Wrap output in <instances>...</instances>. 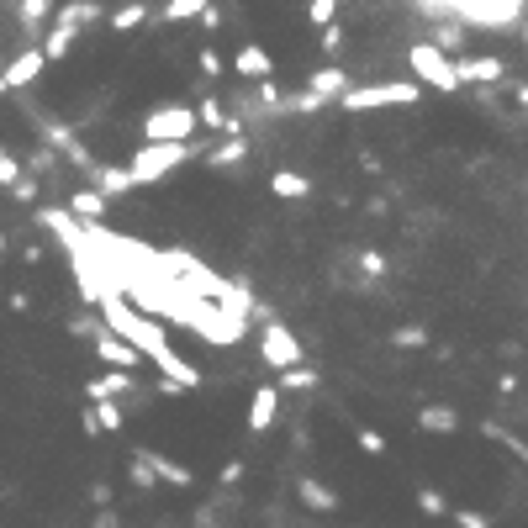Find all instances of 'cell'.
<instances>
[{"label": "cell", "mask_w": 528, "mask_h": 528, "mask_svg": "<svg viewBox=\"0 0 528 528\" xmlns=\"http://www.w3.org/2000/svg\"><path fill=\"white\" fill-rule=\"evenodd\" d=\"M96 312H101V323H106L111 333H117V338H127L132 349H143V360H154L159 349H169L164 323H159V317H148V312H138L122 291H106Z\"/></svg>", "instance_id": "1"}, {"label": "cell", "mask_w": 528, "mask_h": 528, "mask_svg": "<svg viewBox=\"0 0 528 528\" xmlns=\"http://www.w3.org/2000/svg\"><path fill=\"white\" fill-rule=\"evenodd\" d=\"M191 159H196L191 143H143V148H132L127 169H132V185H138V191H148V185L169 180L180 164H191Z\"/></svg>", "instance_id": "2"}, {"label": "cell", "mask_w": 528, "mask_h": 528, "mask_svg": "<svg viewBox=\"0 0 528 528\" xmlns=\"http://www.w3.org/2000/svg\"><path fill=\"white\" fill-rule=\"evenodd\" d=\"M423 85L418 80H375V85H349L344 90V111H386V106H418Z\"/></svg>", "instance_id": "3"}, {"label": "cell", "mask_w": 528, "mask_h": 528, "mask_svg": "<svg viewBox=\"0 0 528 528\" xmlns=\"http://www.w3.org/2000/svg\"><path fill=\"white\" fill-rule=\"evenodd\" d=\"M196 132H201L196 106L185 101H164L143 117V143H196Z\"/></svg>", "instance_id": "4"}, {"label": "cell", "mask_w": 528, "mask_h": 528, "mask_svg": "<svg viewBox=\"0 0 528 528\" xmlns=\"http://www.w3.org/2000/svg\"><path fill=\"white\" fill-rule=\"evenodd\" d=\"M407 69H412V80H418L423 90H460V69H455V59L449 53H439L433 43H412L407 48Z\"/></svg>", "instance_id": "5"}, {"label": "cell", "mask_w": 528, "mask_h": 528, "mask_svg": "<svg viewBox=\"0 0 528 528\" xmlns=\"http://www.w3.org/2000/svg\"><path fill=\"white\" fill-rule=\"evenodd\" d=\"M259 354H264V365H270L275 375L307 365V349H301V338H296L286 323H280V317H264V323H259Z\"/></svg>", "instance_id": "6"}, {"label": "cell", "mask_w": 528, "mask_h": 528, "mask_svg": "<svg viewBox=\"0 0 528 528\" xmlns=\"http://www.w3.org/2000/svg\"><path fill=\"white\" fill-rule=\"evenodd\" d=\"M138 391H143L138 370H101L96 381H85L90 402H122V396H138Z\"/></svg>", "instance_id": "7"}, {"label": "cell", "mask_w": 528, "mask_h": 528, "mask_svg": "<svg viewBox=\"0 0 528 528\" xmlns=\"http://www.w3.org/2000/svg\"><path fill=\"white\" fill-rule=\"evenodd\" d=\"M349 85H354V80H349V69H344V64H323V69H317L312 80H307V96H312L317 106H338Z\"/></svg>", "instance_id": "8"}, {"label": "cell", "mask_w": 528, "mask_h": 528, "mask_svg": "<svg viewBox=\"0 0 528 528\" xmlns=\"http://www.w3.org/2000/svg\"><path fill=\"white\" fill-rule=\"evenodd\" d=\"M96 360H101L106 370H138V365H143V349H132L127 338H117L111 328H101V333H96Z\"/></svg>", "instance_id": "9"}, {"label": "cell", "mask_w": 528, "mask_h": 528, "mask_svg": "<svg viewBox=\"0 0 528 528\" xmlns=\"http://www.w3.org/2000/svg\"><path fill=\"white\" fill-rule=\"evenodd\" d=\"M460 69V85H502L507 80V64L497 53H470V59H455Z\"/></svg>", "instance_id": "10"}, {"label": "cell", "mask_w": 528, "mask_h": 528, "mask_svg": "<svg viewBox=\"0 0 528 528\" xmlns=\"http://www.w3.org/2000/svg\"><path fill=\"white\" fill-rule=\"evenodd\" d=\"M280 402H286V396H280V386H259L254 396H249V433L259 439V433H270L275 428V418H280Z\"/></svg>", "instance_id": "11"}, {"label": "cell", "mask_w": 528, "mask_h": 528, "mask_svg": "<svg viewBox=\"0 0 528 528\" xmlns=\"http://www.w3.org/2000/svg\"><path fill=\"white\" fill-rule=\"evenodd\" d=\"M85 175H90V191H101L106 201H111V196L138 191V185H132V169H127V164H90Z\"/></svg>", "instance_id": "12"}, {"label": "cell", "mask_w": 528, "mask_h": 528, "mask_svg": "<svg viewBox=\"0 0 528 528\" xmlns=\"http://www.w3.org/2000/svg\"><path fill=\"white\" fill-rule=\"evenodd\" d=\"M148 365H154V370L164 375V381L185 386V391H196V386H201V370H196L191 360H185V354H175V349H159V354H154V360H148Z\"/></svg>", "instance_id": "13"}, {"label": "cell", "mask_w": 528, "mask_h": 528, "mask_svg": "<svg viewBox=\"0 0 528 528\" xmlns=\"http://www.w3.org/2000/svg\"><path fill=\"white\" fill-rule=\"evenodd\" d=\"M233 74H238V80H254V85H264V80L275 74V59H270V53H264L259 43H243V48L233 53Z\"/></svg>", "instance_id": "14"}, {"label": "cell", "mask_w": 528, "mask_h": 528, "mask_svg": "<svg viewBox=\"0 0 528 528\" xmlns=\"http://www.w3.org/2000/svg\"><path fill=\"white\" fill-rule=\"evenodd\" d=\"M43 69H48L43 48H22V53H16V59L6 64V85H11V90H27V85H32Z\"/></svg>", "instance_id": "15"}, {"label": "cell", "mask_w": 528, "mask_h": 528, "mask_svg": "<svg viewBox=\"0 0 528 528\" xmlns=\"http://www.w3.org/2000/svg\"><path fill=\"white\" fill-rule=\"evenodd\" d=\"M53 22H64V27H74V32H85V27L106 22V11L96 6V0H64V6L53 11Z\"/></svg>", "instance_id": "16"}, {"label": "cell", "mask_w": 528, "mask_h": 528, "mask_svg": "<svg viewBox=\"0 0 528 528\" xmlns=\"http://www.w3.org/2000/svg\"><path fill=\"white\" fill-rule=\"evenodd\" d=\"M270 191H275V201H307V196H312V180L296 175V169H275V175H270Z\"/></svg>", "instance_id": "17"}, {"label": "cell", "mask_w": 528, "mask_h": 528, "mask_svg": "<svg viewBox=\"0 0 528 528\" xmlns=\"http://www.w3.org/2000/svg\"><path fill=\"white\" fill-rule=\"evenodd\" d=\"M296 497H301V507H312V513H333V507H338V492H333V486H323L317 476L301 481V486H296Z\"/></svg>", "instance_id": "18"}, {"label": "cell", "mask_w": 528, "mask_h": 528, "mask_svg": "<svg viewBox=\"0 0 528 528\" xmlns=\"http://www.w3.org/2000/svg\"><path fill=\"white\" fill-rule=\"evenodd\" d=\"M243 159H249V138H243V132H228V143H217L212 154H206V164H212V169H233Z\"/></svg>", "instance_id": "19"}, {"label": "cell", "mask_w": 528, "mask_h": 528, "mask_svg": "<svg viewBox=\"0 0 528 528\" xmlns=\"http://www.w3.org/2000/svg\"><path fill=\"white\" fill-rule=\"evenodd\" d=\"M148 16H154V11H148V0H127V6H117V11L106 16V27L111 32H138Z\"/></svg>", "instance_id": "20"}, {"label": "cell", "mask_w": 528, "mask_h": 528, "mask_svg": "<svg viewBox=\"0 0 528 528\" xmlns=\"http://www.w3.org/2000/svg\"><path fill=\"white\" fill-rule=\"evenodd\" d=\"M64 206H69L80 222H101V217H106V196H101V191H69Z\"/></svg>", "instance_id": "21"}, {"label": "cell", "mask_w": 528, "mask_h": 528, "mask_svg": "<svg viewBox=\"0 0 528 528\" xmlns=\"http://www.w3.org/2000/svg\"><path fill=\"white\" fill-rule=\"evenodd\" d=\"M196 122H201V127H217V132H243V122H238V117H228V111H222V101H217V96L196 101Z\"/></svg>", "instance_id": "22"}, {"label": "cell", "mask_w": 528, "mask_h": 528, "mask_svg": "<svg viewBox=\"0 0 528 528\" xmlns=\"http://www.w3.org/2000/svg\"><path fill=\"white\" fill-rule=\"evenodd\" d=\"M74 37H80L74 27H64V22H48V37H43V43H37V48H43V59H48V64H59L64 53L74 48Z\"/></svg>", "instance_id": "23"}, {"label": "cell", "mask_w": 528, "mask_h": 528, "mask_svg": "<svg viewBox=\"0 0 528 528\" xmlns=\"http://www.w3.org/2000/svg\"><path fill=\"white\" fill-rule=\"evenodd\" d=\"M16 22L22 32H43L53 22V0H16Z\"/></svg>", "instance_id": "24"}, {"label": "cell", "mask_w": 528, "mask_h": 528, "mask_svg": "<svg viewBox=\"0 0 528 528\" xmlns=\"http://www.w3.org/2000/svg\"><path fill=\"white\" fill-rule=\"evenodd\" d=\"M418 428H428V433H455V428H460V412H455V407L428 402V407L418 412Z\"/></svg>", "instance_id": "25"}, {"label": "cell", "mask_w": 528, "mask_h": 528, "mask_svg": "<svg viewBox=\"0 0 528 528\" xmlns=\"http://www.w3.org/2000/svg\"><path fill=\"white\" fill-rule=\"evenodd\" d=\"M148 465H154V476H159L164 486H196V481H191V470L175 465L169 455H159V449H148Z\"/></svg>", "instance_id": "26"}, {"label": "cell", "mask_w": 528, "mask_h": 528, "mask_svg": "<svg viewBox=\"0 0 528 528\" xmlns=\"http://www.w3.org/2000/svg\"><path fill=\"white\" fill-rule=\"evenodd\" d=\"M212 6V0H164V22H201V11Z\"/></svg>", "instance_id": "27"}, {"label": "cell", "mask_w": 528, "mask_h": 528, "mask_svg": "<svg viewBox=\"0 0 528 528\" xmlns=\"http://www.w3.org/2000/svg\"><path fill=\"white\" fill-rule=\"evenodd\" d=\"M280 396H291V391H312L317 386V370L312 365H296V370H280Z\"/></svg>", "instance_id": "28"}, {"label": "cell", "mask_w": 528, "mask_h": 528, "mask_svg": "<svg viewBox=\"0 0 528 528\" xmlns=\"http://www.w3.org/2000/svg\"><path fill=\"white\" fill-rule=\"evenodd\" d=\"M460 43H465V27H455V22H444V16H439V27H433V48L455 59V53H460Z\"/></svg>", "instance_id": "29"}, {"label": "cell", "mask_w": 528, "mask_h": 528, "mask_svg": "<svg viewBox=\"0 0 528 528\" xmlns=\"http://www.w3.org/2000/svg\"><path fill=\"white\" fill-rule=\"evenodd\" d=\"M132 486H138V492H154V486H159L154 465H148V449H138V455H132Z\"/></svg>", "instance_id": "30"}, {"label": "cell", "mask_w": 528, "mask_h": 528, "mask_svg": "<svg viewBox=\"0 0 528 528\" xmlns=\"http://www.w3.org/2000/svg\"><path fill=\"white\" fill-rule=\"evenodd\" d=\"M90 412H96V423H101V433H122V407L117 402H90Z\"/></svg>", "instance_id": "31"}, {"label": "cell", "mask_w": 528, "mask_h": 528, "mask_svg": "<svg viewBox=\"0 0 528 528\" xmlns=\"http://www.w3.org/2000/svg\"><path fill=\"white\" fill-rule=\"evenodd\" d=\"M418 507H423L428 518H444V513H455V507L444 502V492H439V486H418Z\"/></svg>", "instance_id": "32"}, {"label": "cell", "mask_w": 528, "mask_h": 528, "mask_svg": "<svg viewBox=\"0 0 528 528\" xmlns=\"http://www.w3.org/2000/svg\"><path fill=\"white\" fill-rule=\"evenodd\" d=\"M307 16H312V27H317V32L333 27V22H338V0H307Z\"/></svg>", "instance_id": "33"}, {"label": "cell", "mask_w": 528, "mask_h": 528, "mask_svg": "<svg viewBox=\"0 0 528 528\" xmlns=\"http://www.w3.org/2000/svg\"><path fill=\"white\" fill-rule=\"evenodd\" d=\"M391 344H396V349H423V344H428V328H396Z\"/></svg>", "instance_id": "34"}, {"label": "cell", "mask_w": 528, "mask_h": 528, "mask_svg": "<svg viewBox=\"0 0 528 528\" xmlns=\"http://www.w3.org/2000/svg\"><path fill=\"white\" fill-rule=\"evenodd\" d=\"M196 69H201V80H217V74L228 69V64L217 59V48H201V53H196Z\"/></svg>", "instance_id": "35"}, {"label": "cell", "mask_w": 528, "mask_h": 528, "mask_svg": "<svg viewBox=\"0 0 528 528\" xmlns=\"http://www.w3.org/2000/svg\"><path fill=\"white\" fill-rule=\"evenodd\" d=\"M449 518H455L460 528H492V518H486V513H476V507H455Z\"/></svg>", "instance_id": "36"}, {"label": "cell", "mask_w": 528, "mask_h": 528, "mask_svg": "<svg viewBox=\"0 0 528 528\" xmlns=\"http://www.w3.org/2000/svg\"><path fill=\"white\" fill-rule=\"evenodd\" d=\"M11 196H16V201H22V206H32V201H37V180H32V175H16V185H11Z\"/></svg>", "instance_id": "37"}, {"label": "cell", "mask_w": 528, "mask_h": 528, "mask_svg": "<svg viewBox=\"0 0 528 528\" xmlns=\"http://www.w3.org/2000/svg\"><path fill=\"white\" fill-rule=\"evenodd\" d=\"M360 449H365V455L375 460V455H386V439H381V433H375V428H360Z\"/></svg>", "instance_id": "38"}, {"label": "cell", "mask_w": 528, "mask_h": 528, "mask_svg": "<svg viewBox=\"0 0 528 528\" xmlns=\"http://www.w3.org/2000/svg\"><path fill=\"white\" fill-rule=\"evenodd\" d=\"M360 270H365L370 280H381V275H386V259L375 254V249H365V254H360Z\"/></svg>", "instance_id": "39"}, {"label": "cell", "mask_w": 528, "mask_h": 528, "mask_svg": "<svg viewBox=\"0 0 528 528\" xmlns=\"http://www.w3.org/2000/svg\"><path fill=\"white\" fill-rule=\"evenodd\" d=\"M16 175H22V169H16V159L6 154V143H0V185H16Z\"/></svg>", "instance_id": "40"}, {"label": "cell", "mask_w": 528, "mask_h": 528, "mask_svg": "<svg viewBox=\"0 0 528 528\" xmlns=\"http://www.w3.org/2000/svg\"><path fill=\"white\" fill-rule=\"evenodd\" d=\"M323 48H328V53L344 48V27H338V22H333V27H323Z\"/></svg>", "instance_id": "41"}, {"label": "cell", "mask_w": 528, "mask_h": 528, "mask_svg": "<svg viewBox=\"0 0 528 528\" xmlns=\"http://www.w3.org/2000/svg\"><path fill=\"white\" fill-rule=\"evenodd\" d=\"M222 486H238L243 481V460H228V465H222V476H217Z\"/></svg>", "instance_id": "42"}, {"label": "cell", "mask_w": 528, "mask_h": 528, "mask_svg": "<svg viewBox=\"0 0 528 528\" xmlns=\"http://www.w3.org/2000/svg\"><path fill=\"white\" fill-rule=\"evenodd\" d=\"M6 301H11V312H32V296L27 291H11Z\"/></svg>", "instance_id": "43"}, {"label": "cell", "mask_w": 528, "mask_h": 528, "mask_svg": "<svg viewBox=\"0 0 528 528\" xmlns=\"http://www.w3.org/2000/svg\"><path fill=\"white\" fill-rule=\"evenodd\" d=\"M518 106L528 111V85H518Z\"/></svg>", "instance_id": "44"}, {"label": "cell", "mask_w": 528, "mask_h": 528, "mask_svg": "<svg viewBox=\"0 0 528 528\" xmlns=\"http://www.w3.org/2000/svg\"><path fill=\"white\" fill-rule=\"evenodd\" d=\"M6 90H11V85H6V69H0V96H6Z\"/></svg>", "instance_id": "45"}, {"label": "cell", "mask_w": 528, "mask_h": 528, "mask_svg": "<svg viewBox=\"0 0 528 528\" xmlns=\"http://www.w3.org/2000/svg\"><path fill=\"white\" fill-rule=\"evenodd\" d=\"M0 254H6V233H0Z\"/></svg>", "instance_id": "46"}, {"label": "cell", "mask_w": 528, "mask_h": 528, "mask_svg": "<svg viewBox=\"0 0 528 528\" xmlns=\"http://www.w3.org/2000/svg\"><path fill=\"white\" fill-rule=\"evenodd\" d=\"M523 43H528V27H523Z\"/></svg>", "instance_id": "47"}]
</instances>
